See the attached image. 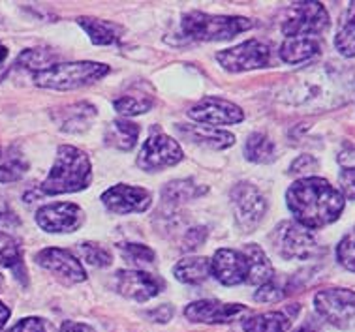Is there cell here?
<instances>
[{"label":"cell","mask_w":355,"mask_h":332,"mask_svg":"<svg viewBox=\"0 0 355 332\" xmlns=\"http://www.w3.org/2000/svg\"><path fill=\"white\" fill-rule=\"evenodd\" d=\"M286 203L299 225L306 229H322L338 220L346 201L340 190L325 179L304 177L288 188Z\"/></svg>","instance_id":"obj_1"},{"label":"cell","mask_w":355,"mask_h":332,"mask_svg":"<svg viewBox=\"0 0 355 332\" xmlns=\"http://www.w3.org/2000/svg\"><path fill=\"white\" fill-rule=\"evenodd\" d=\"M92 182V166L87 152L81 148L62 145L57 150V160L53 164L47 179L42 182V193L60 195L76 193L89 188Z\"/></svg>","instance_id":"obj_2"},{"label":"cell","mask_w":355,"mask_h":332,"mask_svg":"<svg viewBox=\"0 0 355 332\" xmlns=\"http://www.w3.org/2000/svg\"><path fill=\"white\" fill-rule=\"evenodd\" d=\"M254 23L241 15H213L188 12L181 19V33L192 42H226L252 28Z\"/></svg>","instance_id":"obj_3"},{"label":"cell","mask_w":355,"mask_h":332,"mask_svg":"<svg viewBox=\"0 0 355 332\" xmlns=\"http://www.w3.org/2000/svg\"><path fill=\"white\" fill-rule=\"evenodd\" d=\"M107 73H110V66L102 62H92V60L62 62V64H51L46 70L36 71L34 83L42 89L73 90L96 83Z\"/></svg>","instance_id":"obj_4"},{"label":"cell","mask_w":355,"mask_h":332,"mask_svg":"<svg viewBox=\"0 0 355 332\" xmlns=\"http://www.w3.org/2000/svg\"><path fill=\"white\" fill-rule=\"evenodd\" d=\"M329 28V13L322 2H295L286 10L280 30L286 38H316Z\"/></svg>","instance_id":"obj_5"},{"label":"cell","mask_w":355,"mask_h":332,"mask_svg":"<svg viewBox=\"0 0 355 332\" xmlns=\"http://www.w3.org/2000/svg\"><path fill=\"white\" fill-rule=\"evenodd\" d=\"M272 248L286 261H304L318 252V243L310 229L297 222H282L275 227L271 235Z\"/></svg>","instance_id":"obj_6"},{"label":"cell","mask_w":355,"mask_h":332,"mask_svg":"<svg viewBox=\"0 0 355 332\" xmlns=\"http://www.w3.org/2000/svg\"><path fill=\"white\" fill-rule=\"evenodd\" d=\"M232 209L235 222L243 233H252L267 212V199L250 182H239L232 190Z\"/></svg>","instance_id":"obj_7"},{"label":"cell","mask_w":355,"mask_h":332,"mask_svg":"<svg viewBox=\"0 0 355 332\" xmlns=\"http://www.w3.org/2000/svg\"><path fill=\"white\" fill-rule=\"evenodd\" d=\"M216 60L224 70L233 71V73L259 70L271 62V49L259 40H246L237 47L220 51L216 55Z\"/></svg>","instance_id":"obj_8"},{"label":"cell","mask_w":355,"mask_h":332,"mask_svg":"<svg viewBox=\"0 0 355 332\" xmlns=\"http://www.w3.org/2000/svg\"><path fill=\"white\" fill-rule=\"evenodd\" d=\"M316 312L338 329H346L355 320V291L333 288L318 291L314 297Z\"/></svg>","instance_id":"obj_9"},{"label":"cell","mask_w":355,"mask_h":332,"mask_svg":"<svg viewBox=\"0 0 355 332\" xmlns=\"http://www.w3.org/2000/svg\"><path fill=\"white\" fill-rule=\"evenodd\" d=\"M181 145L166 134H153L145 141L141 152L137 156V167L143 171H160L166 167L177 166L182 160Z\"/></svg>","instance_id":"obj_10"},{"label":"cell","mask_w":355,"mask_h":332,"mask_svg":"<svg viewBox=\"0 0 355 332\" xmlns=\"http://www.w3.org/2000/svg\"><path fill=\"white\" fill-rule=\"evenodd\" d=\"M188 116L196 122H201L205 126H230V124H239L245 121V113L237 103L224 100V98L207 96L201 102L190 107Z\"/></svg>","instance_id":"obj_11"},{"label":"cell","mask_w":355,"mask_h":332,"mask_svg":"<svg viewBox=\"0 0 355 332\" xmlns=\"http://www.w3.org/2000/svg\"><path fill=\"white\" fill-rule=\"evenodd\" d=\"M164 280L149 272L143 270H130L123 268L115 272V288L119 293L126 297V299L136 300V302H147V300L155 299L156 295L164 289Z\"/></svg>","instance_id":"obj_12"},{"label":"cell","mask_w":355,"mask_h":332,"mask_svg":"<svg viewBox=\"0 0 355 332\" xmlns=\"http://www.w3.org/2000/svg\"><path fill=\"white\" fill-rule=\"evenodd\" d=\"M85 222V212L76 203H51L40 207L36 224L47 233H71Z\"/></svg>","instance_id":"obj_13"},{"label":"cell","mask_w":355,"mask_h":332,"mask_svg":"<svg viewBox=\"0 0 355 332\" xmlns=\"http://www.w3.org/2000/svg\"><path fill=\"white\" fill-rule=\"evenodd\" d=\"M250 310L245 304H224L220 300H196L188 304L184 310L188 321L194 323H207V325H220V323H232L243 315H248Z\"/></svg>","instance_id":"obj_14"},{"label":"cell","mask_w":355,"mask_h":332,"mask_svg":"<svg viewBox=\"0 0 355 332\" xmlns=\"http://www.w3.org/2000/svg\"><path fill=\"white\" fill-rule=\"evenodd\" d=\"M102 203L115 214H132L147 211L153 203V195L149 190L139 186L116 184L102 193Z\"/></svg>","instance_id":"obj_15"},{"label":"cell","mask_w":355,"mask_h":332,"mask_svg":"<svg viewBox=\"0 0 355 332\" xmlns=\"http://www.w3.org/2000/svg\"><path fill=\"white\" fill-rule=\"evenodd\" d=\"M211 274L216 278V281L227 288L246 283L248 263H246L245 254L232 248L216 250L211 259Z\"/></svg>","instance_id":"obj_16"},{"label":"cell","mask_w":355,"mask_h":332,"mask_svg":"<svg viewBox=\"0 0 355 332\" xmlns=\"http://www.w3.org/2000/svg\"><path fill=\"white\" fill-rule=\"evenodd\" d=\"M36 263L40 267L51 270L53 274L66 278L71 283L87 280V272L78 257L62 248H46L36 254Z\"/></svg>","instance_id":"obj_17"},{"label":"cell","mask_w":355,"mask_h":332,"mask_svg":"<svg viewBox=\"0 0 355 332\" xmlns=\"http://www.w3.org/2000/svg\"><path fill=\"white\" fill-rule=\"evenodd\" d=\"M179 130V134L182 137H187L190 143H196V145H201V147L214 148V150H224V148H230L235 143V135L232 132H226L222 128H213V126H187V124H179L175 126Z\"/></svg>","instance_id":"obj_18"},{"label":"cell","mask_w":355,"mask_h":332,"mask_svg":"<svg viewBox=\"0 0 355 332\" xmlns=\"http://www.w3.org/2000/svg\"><path fill=\"white\" fill-rule=\"evenodd\" d=\"M299 313V306L293 304V308L286 312H265L256 313L252 317L243 321V331L245 332H288L291 326L293 315Z\"/></svg>","instance_id":"obj_19"},{"label":"cell","mask_w":355,"mask_h":332,"mask_svg":"<svg viewBox=\"0 0 355 332\" xmlns=\"http://www.w3.org/2000/svg\"><path fill=\"white\" fill-rule=\"evenodd\" d=\"M241 252L245 254L246 263H248L246 283H252V286L259 288V286H263V283L275 278V268H272L269 257L265 256V252L259 248L258 244H246Z\"/></svg>","instance_id":"obj_20"},{"label":"cell","mask_w":355,"mask_h":332,"mask_svg":"<svg viewBox=\"0 0 355 332\" xmlns=\"http://www.w3.org/2000/svg\"><path fill=\"white\" fill-rule=\"evenodd\" d=\"M320 49L318 38H286L280 45V58L286 64H301L316 57Z\"/></svg>","instance_id":"obj_21"},{"label":"cell","mask_w":355,"mask_h":332,"mask_svg":"<svg viewBox=\"0 0 355 332\" xmlns=\"http://www.w3.org/2000/svg\"><path fill=\"white\" fill-rule=\"evenodd\" d=\"M139 139V126L128 119H116L105 130V143L119 150H132Z\"/></svg>","instance_id":"obj_22"},{"label":"cell","mask_w":355,"mask_h":332,"mask_svg":"<svg viewBox=\"0 0 355 332\" xmlns=\"http://www.w3.org/2000/svg\"><path fill=\"white\" fill-rule=\"evenodd\" d=\"M175 278L188 286H198L211 274V259L207 257H184L173 267Z\"/></svg>","instance_id":"obj_23"},{"label":"cell","mask_w":355,"mask_h":332,"mask_svg":"<svg viewBox=\"0 0 355 332\" xmlns=\"http://www.w3.org/2000/svg\"><path fill=\"white\" fill-rule=\"evenodd\" d=\"M0 265L12 270L17 276V280L26 283V270L23 265V252L19 243L8 233L0 231Z\"/></svg>","instance_id":"obj_24"},{"label":"cell","mask_w":355,"mask_h":332,"mask_svg":"<svg viewBox=\"0 0 355 332\" xmlns=\"http://www.w3.org/2000/svg\"><path fill=\"white\" fill-rule=\"evenodd\" d=\"M78 23L83 26V30L89 34V38L94 45H111L119 42L121 26L110 21H100L94 17H79Z\"/></svg>","instance_id":"obj_25"},{"label":"cell","mask_w":355,"mask_h":332,"mask_svg":"<svg viewBox=\"0 0 355 332\" xmlns=\"http://www.w3.org/2000/svg\"><path fill=\"white\" fill-rule=\"evenodd\" d=\"M335 47L344 57H355V2H349L340 19L335 36Z\"/></svg>","instance_id":"obj_26"},{"label":"cell","mask_w":355,"mask_h":332,"mask_svg":"<svg viewBox=\"0 0 355 332\" xmlns=\"http://www.w3.org/2000/svg\"><path fill=\"white\" fill-rule=\"evenodd\" d=\"M275 143L265 134H250L245 143V156L254 164H271L275 160Z\"/></svg>","instance_id":"obj_27"},{"label":"cell","mask_w":355,"mask_h":332,"mask_svg":"<svg viewBox=\"0 0 355 332\" xmlns=\"http://www.w3.org/2000/svg\"><path fill=\"white\" fill-rule=\"evenodd\" d=\"M96 116V109L89 105V103H76L70 107H64V119H62V126L60 130L64 132H83L89 128L91 119Z\"/></svg>","instance_id":"obj_28"},{"label":"cell","mask_w":355,"mask_h":332,"mask_svg":"<svg viewBox=\"0 0 355 332\" xmlns=\"http://www.w3.org/2000/svg\"><path fill=\"white\" fill-rule=\"evenodd\" d=\"M205 192L207 188L198 186L192 180H173V182L166 184V188L162 190V195L166 201H171V203H182V201L200 198Z\"/></svg>","instance_id":"obj_29"},{"label":"cell","mask_w":355,"mask_h":332,"mask_svg":"<svg viewBox=\"0 0 355 332\" xmlns=\"http://www.w3.org/2000/svg\"><path fill=\"white\" fill-rule=\"evenodd\" d=\"M119 252H121V256H123L126 261L132 263V265H136V267L150 265V263H155L156 257L153 248L139 243H121L119 244Z\"/></svg>","instance_id":"obj_30"},{"label":"cell","mask_w":355,"mask_h":332,"mask_svg":"<svg viewBox=\"0 0 355 332\" xmlns=\"http://www.w3.org/2000/svg\"><path fill=\"white\" fill-rule=\"evenodd\" d=\"M79 254L85 261L92 267H110L113 263V256L107 248H103L98 243H81L79 244Z\"/></svg>","instance_id":"obj_31"},{"label":"cell","mask_w":355,"mask_h":332,"mask_svg":"<svg viewBox=\"0 0 355 332\" xmlns=\"http://www.w3.org/2000/svg\"><path fill=\"white\" fill-rule=\"evenodd\" d=\"M155 105L153 100L149 98H136V96H123L113 102V107L116 109V113H121L123 116H136L143 115L150 111Z\"/></svg>","instance_id":"obj_32"},{"label":"cell","mask_w":355,"mask_h":332,"mask_svg":"<svg viewBox=\"0 0 355 332\" xmlns=\"http://www.w3.org/2000/svg\"><path fill=\"white\" fill-rule=\"evenodd\" d=\"M55 60V55L49 51H42V49H28L17 58V64L25 66L28 70H34V73L40 70H46L51 66Z\"/></svg>","instance_id":"obj_33"},{"label":"cell","mask_w":355,"mask_h":332,"mask_svg":"<svg viewBox=\"0 0 355 332\" xmlns=\"http://www.w3.org/2000/svg\"><path fill=\"white\" fill-rule=\"evenodd\" d=\"M28 169V164H26L21 156H10L8 160H4L0 164V182H17L19 179H23V175Z\"/></svg>","instance_id":"obj_34"},{"label":"cell","mask_w":355,"mask_h":332,"mask_svg":"<svg viewBox=\"0 0 355 332\" xmlns=\"http://www.w3.org/2000/svg\"><path fill=\"white\" fill-rule=\"evenodd\" d=\"M336 259L346 270L355 272V229L349 231L336 246Z\"/></svg>","instance_id":"obj_35"},{"label":"cell","mask_w":355,"mask_h":332,"mask_svg":"<svg viewBox=\"0 0 355 332\" xmlns=\"http://www.w3.org/2000/svg\"><path fill=\"white\" fill-rule=\"evenodd\" d=\"M284 288L282 286H278L275 278L271 281H267L263 286H259L258 291L254 293V300L256 302H265V304H272V302H280V300L284 299Z\"/></svg>","instance_id":"obj_36"},{"label":"cell","mask_w":355,"mask_h":332,"mask_svg":"<svg viewBox=\"0 0 355 332\" xmlns=\"http://www.w3.org/2000/svg\"><path fill=\"white\" fill-rule=\"evenodd\" d=\"M6 332H53L51 325L42 317H25V320L17 321L12 329Z\"/></svg>","instance_id":"obj_37"},{"label":"cell","mask_w":355,"mask_h":332,"mask_svg":"<svg viewBox=\"0 0 355 332\" xmlns=\"http://www.w3.org/2000/svg\"><path fill=\"white\" fill-rule=\"evenodd\" d=\"M338 184L344 199L355 201V167H344L338 175Z\"/></svg>","instance_id":"obj_38"},{"label":"cell","mask_w":355,"mask_h":332,"mask_svg":"<svg viewBox=\"0 0 355 332\" xmlns=\"http://www.w3.org/2000/svg\"><path fill=\"white\" fill-rule=\"evenodd\" d=\"M207 241V229L205 227H192L187 231L184 241H182V248L184 250H196L200 248L201 244Z\"/></svg>","instance_id":"obj_39"},{"label":"cell","mask_w":355,"mask_h":332,"mask_svg":"<svg viewBox=\"0 0 355 332\" xmlns=\"http://www.w3.org/2000/svg\"><path fill=\"white\" fill-rule=\"evenodd\" d=\"M318 167V161L309 156V154H303V156H299L297 160L291 164V173H306V171H312V169H316Z\"/></svg>","instance_id":"obj_40"},{"label":"cell","mask_w":355,"mask_h":332,"mask_svg":"<svg viewBox=\"0 0 355 332\" xmlns=\"http://www.w3.org/2000/svg\"><path fill=\"white\" fill-rule=\"evenodd\" d=\"M147 317L150 321H155V323H168L173 317V308L169 306V304H164V306H158L147 312Z\"/></svg>","instance_id":"obj_41"},{"label":"cell","mask_w":355,"mask_h":332,"mask_svg":"<svg viewBox=\"0 0 355 332\" xmlns=\"http://www.w3.org/2000/svg\"><path fill=\"white\" fill-rule=\"evenodd\" d=\"M60 332H96L91 325L85 323H78V321H64L60 325Z\"/></svg>","instance_id":"obj_42"},{"label":"cell","mask_w":355,"mask_h":332,"mask_svg":"<svg viewBox=\"0 0 355 332\" xmlns=\"http://www.w3.org/2000/svg\"><path fill=\"white\" fill-rule=\"evenodd\" d=\"M10 315H12V310L0 300V331L4 329V325H6L8 320H10Z\"/></svg>","instance_id":"obj_43"},{"label":"cell","mask_w":355,"mask_h":332,"mask_svg":"<svg viewBox=\"0 0 355 332\" xmlns=\"http://www.w3.org/2000/svg\"><path fill=\"white\" fill-rule=\"evenodd\" d=\"M6 57H8L6 45H4V44H2V42H0V64H2L4 60H6Z\"/></svg>","instance_id":"obj_44"},{"label":"cell","mask_w":355,"mask_h":332,"mask_svg":"<svg viewBox=\"0 0 355 332\" xmlns=\"http://www.w3.org/2000/svg\"><path fill=\"white\" fill-rule=\"evenodd\" d=\"M295 332H316V329L310 325V323H304V325L301 326V329H297V331H295Z\"/></svg>","instance_id":"obj_45"}]
</instances>
